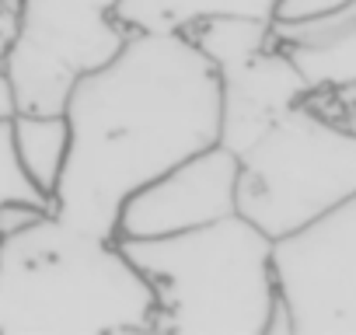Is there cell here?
I'll return each instance as SVG.
<instances>
[{
    "mask_svg": "<svg viewBox=\"0 0 356 335\" xmlns=\"http://www.w3.org/2000/svg\"><path fill=\"white\" fill-rule=\"evenodd\" d=\"M356 196V126L311 95L241 150L238 213L283 241Z\"/></svg>",
    "mask_w": 356,
    "mask_h": 335,
    "instance_id": "cell-4",
    "label": "cell"
},
{
    "mask_svg": "<svg viewBox=\"0 0 356 335\" xmlns=\"http://www.w3.org/2000/svg\"><path fill=\"white\" fill-rule=\"evenodd\" d=\"M119 0H15L8 81L15 112H63L77 81L129 42Z\"/></svg>",
    "mask_w": 356,
    "mask_h": 335,
    "instance_id": "cell-5",
    "label": "cell"
},
{
    "mask_svg": "<svg viewBox=\"0 0 356 335\" xmlns=\"http://www.w3.org/2000/svg\"><path fill=\"white\" fill-rule=\"evenodd\" d=\"M15 35V0H0V119L15 115V95L8 81V49Z\"/></svg>",
    "mask_w": 356,
    "mask_h": 335,
    "instance_id": "cell-13",
    "label": "cell"
},
{
    "mask_svg": "<svg viewBox=\"0 0 356 335\" xmlns=\"http://www.w3.org/2000/svg\"><path fill=\"white\" fill-rule=\"evenodd\" d=\"M290 335H356V196L276 241Z\"/></svg>",
    "mask_w": 356,
    "mask_h": 335,
    "instance_id": "cell-7",
    "label": "cell"
},
{
    "mask_svg": "<svg viewBox=\"0 0 356 335\" xmlns=\"http://www.w3.org/2000/svg\"><path fill=\"white\" fill-rule=\"evenodd\" d=\"M154 290V335H273L283 307L276 238L234 213L168 234L119 238Z\"/></svg>",
    "mask_w": 356,
    "mask_h": 335,
    "instance_id": "cell-3",
    "label": "cell"
},
{
    "mask_svg": "<svg viewBox=\"0 0 356 335\" xmlns=\"http://www.w3.org/2000/svg\"><path fill=\"white\" fill-rule=\"evenodd\" d=\"M8 203L49 206V199L32 186V179L22 172V164H18L15 136H11V115L0 119V206H8Z\"/></svg>",
    "mask_w": 356,
    "mask_h": 335,
    "instance_id": "cell-12",
    "label": "cell"
},
{
    "mask_svg": "<svg viewBox=\"0 0 356 335\" xmlns=\"http://www.w3.org/2000/svg\"><path fill=\"white\" fill-rule=\"evenodd\" d=\"M63 112L70 157L53 213L115 238L136 189L220 140V81L186 32H133L115 60L77 81Z\"/></svg>",
    "mask_w": 356,
    "mask_h": 335,
    "instance_id": "cell-1",
    "label": "cell"
},
{
    "mask_svg": "<svg viewBox=\"0 0 356 335\" xmlns=\"http://www.w3.org/2000/svg\"><path fill=\"white\" fill-rule=\"evenodd\" d=\"M220 81V143L248 150L269 126L311 95V81L276 42L266 18H207L186 32Z\"/></svg>",
    "mask_w": 356,
    "mask_h": 335,
    "instance_id": "cell-6",
    "label": "cell"
},
{
    "mask_svg": "<svg viewBox=\"0 0 356 335\" xmlns=\"http://www.w3.org/2000/svg\"><path fill=\"white\" fill-rule=\"evenodd\" d=\"M276 42L314 88L356 84V0L318 18H276Z\"/></svg>",
    "mask_w": 356,
    "mask_h": 335,
    "instance_id": "cell-9",
    "label": "cell"
},
{
    "mask_svg": "<svg viewBox=\"0 0 356 335\" xmlns=\"http://www.w3.org/2000/svg\"><path fill=\"white\" fill-rule=\"evenodd\" d=\"M154 290L119 238L42 210L0 238V335H143Z\"/></svg>",
    "mask_w": 356,
    "mask_h": 335,
    "instance_id": "cell-2",
    "label": "cell"
},
{
    "mask_svg": "<svg viewBox=\"0 0 356 335\" xmlns=\"http://www.w3.org/2000/svg\"><path fill=\"white\" fill-rule=\"evenodd\" d=\"M280 4L283 0H119V18L133 32H189L224 15L276 22Z\"/></svg>",
    "mask_w": 356,
    "mask_h": 335,
    "instance_id": "cell-11",
    "label": "cell"
},
{
    "mask_svg": "<svg viewBox=\"0 0 356 335\" xmlns=\"http://www.w3.org/2000/svg\"><path fill=\"white\" fill-rule=\"evenodd\" d=\"M11 136H15V154H18L22 172L49 199V210H53V193L63 179V168L70 157L67 112H15Z\"/></svg>",
    "mask_w": 356,
    "mask_h": 335,
    "instance_id": "cell-10",
    "label": "cell"
},
{
    "mask_svg": "<svg viewBox=\"0 0 356 335\" xmlns=\"http://www.w3.org/2000/svg\"><path fill=\"white\" fill-rule=\"evenodd\" d=\"M241 154L210 143L136 189L119 213L115 238H168L238 213Z\"/></svg>",
    "mask_w": 356,
    "mask_h": 335,
    "instance_id": "cell-8",
    "label": "cell"
}]
</instances>
